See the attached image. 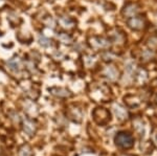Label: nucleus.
<instances>
[{"instance_id": "obj_5", "label": "nucleus", "mask_w": 157, "mask_h": 156, "mask_svg": "<svg viewBox=\"0 0 157 156\" xmlns=\"http://www.w3.org/2000/svg\"><path fill=\"white\" fill-rule=\"evenodd\" d=\"M139 12H140V6H139L137 2H128L124 6L121 14L126 18H130V17H133L135 15H138Z\"/></svg>"}, {"instance_id": "obj_19", "label": "nucleus", "mask_w": 157, "mask_h": 156, "mask_svg": "<svg viewBox=\"0 0 157 156\" xmlns=\"http://www.w3.org/2000/svg\"><path fill=\"white\" fill-rule=\"evenodd\" d=\"M112 58H113V54L111 51H109V50H106L103 54V59L105 60V61H111Z\"/></svg>"}, {"instance_id": "obj_7", "label": "nucleus", "mask_w": 157, "mask_h": 156, "mask_svg": "<svg viewBox=\"0 0 157 156\" xmlns=\"http://www.w3.org/2000/svg\"><path fill=\"white\" fill-rule=\"evenodd\" d=\"M103 75L108 81L114 82L118 79V77H120V71H118V69L116 68L115 66H113V65H108V66H106L105 68H104Z\"/></svg>"}, {"instance_id": "obj_23", "label": "nucleus", "mask_w": 157, "mask_h": 156, "mask_svg": "<svg viewBox=\"0 0 157 156\" xmlns=\"http://www.w3.org/2000/svg\"><path fill=\"white\" fill-rule=\"evenodd\" d=\"M123 156H132V155H123Z\"/></svg>"}, {"instance_id": "obj_14", "label": "nucleus", "mask_w": 157, "mask_h": 156, "mask_svg": "<svg viewBox=\"0 0 157 156\" xmlns=\"http://www.w3.org/2000/svg\"><path fill=\"white\" fill-rule=\"evenodd\" d=\"M18 156H33V150L32 147L27 144H24L20 147Z\"/></svg>"}, {"instance_id": "obj_9", "label": "nucleus", "mask_w": 157, "mask_h": 156, "mask_svg": "<svg viewBox=\"0 0 157 156\" xmlns=\"http://www.w3.org/2000/svg\"><path fill=\"white\" fill-rule=\"evenodd\" d=\"M49 92L52 94H54L55 97H61V99H66V97H72V93L70 90H68L67 88L63 87H52L49 88Z\"/></svg>"}, {"instance_id": "obj_22", "label": "nucleus", "mask_w": 157, "mask_h": 156, "mask_svg": "<svg viewBox=\"0 0 157 156\" xmlns=\"http://www.w3.org/2000/svg\"><path fill=\"white\" fill-rule=\"evenodd\" d=\"M154 101H155V103L157 104V95H156V97H155V100H154Z\"/></svg>"}, {"instance_id": "obj_2", "label": "nucleus", "mask_w": 157, "mask_h": 156, "mask_svg": "<svg viewBox=\"0 0 157 156\" xmlns=\"http://www.w3.org/2000/svg\"><path fill=\"white\" fill-rule=\"evenodd\" d=\"M92 117L94 120V122L98 125L105 126L107 125L109 122L111 120V114L106 108L103 107H98L93 110L92 112Z\"/></svg>"}, {"instance_id": "obj_11", "label": "nucleus", "mask_w": 157, "mask_h": 156, "mask_svg": "<svg viewBox=\"0 0 157 156\" xmlns=\"http://www.w3.org/2000/svg\"><path fill=\"white\" fill-rule=\"evenodd\" d=\"M6 66H7V68L10 70H12L13 72H19L20 70H21L22 62L19 57H14L6 62Z\"/></svg>"}, {"instance_id": "obj_13", "label": "nucleus", "mask_w": 157, "mask_h": 156, "mask_svg": "<svg viewBox=\"0 0 157 156\" xmlns=\"http://www.w3.org/2000/svg\"><path fill=\"white\" fill-rule=\"evenodd\" d=\"M60 24L62 27L64 29H72L75 26V21L70 18V17H67V16H63L60 18Z\"/></svg>"}, {"instance_id": "obj_18", "label": "nucleus", "mask_w": 157, "mask_h": 156, "mask_svg": "<svg viewBox=\"0 0 157 156\" xmlns=\"http://www.w3.org/2000/svg\"><path fill=\"white\" fill-rule=\"evenodd\" d=\"M43 23H44L46 26H48V27H52V29H55L56 27V21H55V19L52 18V17H46L44 20H43Z\"/></svg>"}, {"instance_id": "obj_1", "label": "nucleus", "mask_w": 157, "mask_h": 156, "mask_svg": "<svg viewBox=\"0 0 157 156\" xmlns=\"http://www.w3.org/2000/svg\"><path fill=\"white\" fill-rule=\"evenodd\" d=\"M114 143L115 146L118 147L120 149L128 150L134 146V137L131 133L126 131H121L116 133L114 136Z\"/></svg>"}, {"instance_id": "obj_10", "label": "nucleus", "mask_w": 157, "mask_h": 156, "mask_svg": "<svg viewBox=\"0 0 157 156\" xmlns=\"http://www.w3.org/2000/svg\"><path fill=\"white\" fill-rule=\"evenodd\" d=\"M125 35L123 32L118 31V29H113L110 34V41L111 43H115L117 45H123L125 43Z\"/></svg>"}, {"instance_id": "obj_15", "label": "nucleus", "mask_w": 157, "mask_h": 156, "mask_svg": "<svg viewBox=\"0 0 157 156\" xmlns=\"http://www.w3.org/2000/svg\"><path fill=\"white\" fill-rule=\"evenodd\" d=\"M114 112H115L116 116H117L120 120L126 119V117H127V115H128L127 110H126L124 107H121V105H115V106H114Z\"/></svg>"}, {"instance_id": "obj_21", "label": "nucleus", "mask_w": 157, "mask_h": 156, "mask_svg": "<svg viewBox=\"0 0 157 156\" xmlns=\"http://www.w3.org/2000/svg\"><path fill=\"white\" fill-rule=\"evenodd\" d=\"M26 66H27V69H29L32 72H34L35 70H36V65H35V63L34 62H32V61H29L26 63Z\"/></svg>"}, {"instance_id": "obj_8", "label": "nucleus", "mask_w": 157, "mask_h": 156, "mask_svg": "<svg viewBox=\"0 0 157 156\" xmlns=\"http://www.w3.org/2000/svg\"><path fill=\"white\" fill-rule=\"evenodd\" d=\"M67 116L75 123H81L83 120V111L81 108L70 107L67 110Z\"/></svg>"}, {"instance_id": "obj_6", "label": "nucleus", "mask_w": 157, "mask_h": 156, "mask_svg": "<svg viewBox=\"0 0 157 156\" xmlns=\"http://www.w3.org/2000/svg\"><path fill=\"white\" fill-rule=\"evenodd\" d=\"M22 128H23V131L29 136H34L38 129L36 122L32 119H27V117L22 120Z\"/></svg>"}, {"instance_id": "obj_12", "label": "nucleus", "mask_w": 157, "mask_h": 156, "mask_svg": "<svg viewBox=\"0 0 157 156\" xmlns=\"http://www.w3.org/2000/svg\"><path fill=\"white\" fill-rule=\"evenodd\" d=\"M155 57V52L152 48H147V49H144L140 54V58L144 62H149L151 61L152 59H154Z\"/></svg>"}, {"instance_id": "obj_16", "label": "nucleus", "mask_w": 157, "mask_h": 156, "mask_svg": "<svg viewBox=\"0 0 157 156\" xmlns=\"http://www.w3.org/2000/svg\"><path fill=\"white\" fill-rule=\"evenodd\" d=\"M58 39L60 40L62 43L64 44H70L72 43V38L70 35L66 34V32H60L59 35H58Z\"/></svg>"}, {"instance_id": "obj_3", "label": "nucleus", "mask_w": 157, "mask_h": 156, "mask_svg": "<svg viewBox=\"0 0 157 156\" xmlns=\"http://www.w3.org/2000/svg\"><path fill=\"white\" fill-rule=\"evenodd\" d=\"M127 25L132 31L140 32L143 29H145V27L147 26V19L145 16L135 15L133 17L127 18Z\"/></svg>"}, {"instance_id": "obj_20", "label": "nucleus", "mask_w": 157, "mask_h": 156, "mask_svg": "<svg viewBox=\"0 0 157 156\" xmlns=\"http://www.w3.org/2000/svg\"><path fill=\"white\" fill-rule=\"evenodd\" d=\"M94 57L93 56H86V60H85V63L87 66H91V64H93V62H94Z\"/></svg>"}, {"instance_id": "obj_4", "label": "nucleus", "mask_w": 157, "mask_h": 156, "mask_svg": "<svg viewBox=\"0 0 157 156\" xmlns=\"http://www.w3.org/2000/svg\"><path fill=\"white\" fill-rule=\"evenodd\" d=\"M90 45L91 47L95 49H104L107 50L109 47L111 46V41L110 39H106L104 37H92L90 39Z\"/></svg>"}, {"instance_id": "obj_17", "label": "nucleus", "mask_w": 157, "mask_h": 156, "mask_svg": "<svg viewBox=\"0 0 157 156\" xmlns=\"http://www.w3.org/2000/svg\"><path fill=\"white\" fill-rule=\"evenodd\" d=\"M39 44L42 45L43 47H49L50 45H52V40L46 37H44V36H40L39 37Z\"/></svg>"}]
</instances>
